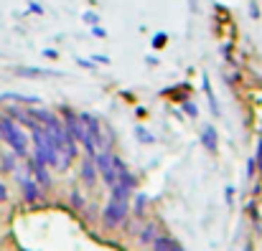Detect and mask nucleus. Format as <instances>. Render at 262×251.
<instances>
[{
    "mask_svg": "<svg viewBox=\"0 0 262 251\" xmlns=\"http://www.w3.org/2000/svg\"><path fill=\"white\" fill-rule=\"evenodd\" d=\"M28 170H31V178L41 185V188H49L51 185V178H49V172H46V163H41V160H31L28 163Z\"/></svg>",
    "mask_w": 262,
    "mask_h": 251,
    "instance_id": "7ed1b4c3",
    "label": "nucleus"
},
{
    "mask_svg": "<svg viewBox=\"0 0 262 251\" xmlns=\"http://www.w3.org/2000/svg\"><path fill=\"white\" fill-rule=\"evenodd\" d=\"M20 185H23V195H26L28 203H36V200L41 198V193H38V183H36L33 178H23Z\"/></svg>",
    "mask_w": 262,
    "mask_h": 251,
    "instance_id": "39448f33",
    "label": "nucleus"
},
{
    "mask_svg": "<svg viewBox=\"0 0 262 251\" xmlns=\"http://www.w3.org/2000/svg\"><path fill=\"white\" fill-rule=\"evenodd\" d=\"M0 137L10 145L13 155H18V158H26L28 155V140H26L20 124L13 117H0Z\"/></svg>",
    "mask_w": 262,
    "mask_h": 251,
    "instance_id": "f257e3e1",
    "label": "nucleus"
},
{
    "mask_svg": "<svg viewBox=\"0 0 262 251\" xmlns=\"http://www.w3.org/2000/svg\"><path fill=\"white\" fill-rule=\"evenodd\" d=\"M257 165H262V140H260V153H257Z\"/></svg>",
    "mask_w": 262,
    "mask_h": 251,
    "instance_id": "ddd939ff",
    "label": "nucleus"
},
{
    "mask_svg": "<svg viewBox=\"0 0 262 251\" xmlns=\"http://www.w3.org/2000/svg\"><path fill=\"white\" fill-rule=\"evenodd\" d=\"M153 239H156V226L150 223V226H145V231H143L140 241H143V244H153Z\"/></svg>",
    "mask_w": 262,
    "mask_h": 251,
    "instance_id": "1a4fd4ad",
    "label": "nucleus"
},
{
    "mask_svg": "<svg viewBox=\"0 0 262 251\" xmlns=\"http://www.w3.org/2000/svg\"><path fill=\"white\" fill-rule=\"evenodd\" d=\"M5 198H8V190H5V185H3V183H0V203H3V200H5Z\"/></svg>",
    "mask_w": 262,
    "mask_h": 251,
    "instance_id": "f8f14e48",
    "label": "nucleus"
},
{
    "mask_svg": "<svg viewBox=\"0 0 262 251\" xmlns=\"http://www.w3.org/2000/svg\"><path fill=\"white\" fill-rule=\"evenodd\" d=\"M97 175H99V172H97V165H94V158L89 155L87 160L82 163V178H84L87 185H94V183H97Z\"/></svg>",
    "mask_w": 262,
    "mask_h": 251,
    "instance_id": "0eeeda50",
    "label": "nucleus"
},
{
    "mask_svg": "<svg viewBox=\"0 0 262 251\" xmlns=\"http://www.w3.org/2000/svg\"><path fill=\"white\" fill-rule=\"evenodd\" d=\"M64 130H67V132H69V135H72L77 142H82V140H84V135H87V132H84L82 119H79L77 114H72V112H67V124H64Z\"/></svg>",
    "mask_w": 262,
    "mask_h": 251,
    "instance_id": "20e7f679",
    "label": "nucleus"
},
{
    "mask_svg": "<svg viewBox=\"0 0 262 251\" xmlns=\"http://www.w3.org/2000/svg\"><path fill=\"white\" fill-rule=\"evenodd\" d=\"M150 246H153L156 251H183V249H181V244H178V241H173L171 236H156Z\"/></svg>",
    "mask_w": 262,
    "mask_h": 251,
    "instance_id": "423d86ee",
    "label": "nucleus"
},
{
    "mask_svg": "<svg viewBox=\"0 0 262 251\" xmlns=\"http://www.w3.org/2000/svg\"><path fill=\"white\" fill-rule=\"evenodd\" d=\"M125 216H127V200L110 198V203H107V208H104V213H102V218H104V226L115 229V226H120V223L125 221Z\"/></svg>",
    "mask_w": 262,
    "mask_h": 251,
    "instance_id": "f03ea898",
    "label": "nucleus"
},
{
    "mask_svg": "<svg viewBox=\"0 0 262 251\" xmlns=\"http://www.w3.org/2000/svg\"><path fill=\"white\" fill-rule=\"evenodd\" d=\"M3 170H8V172L15 170V158L13 155H3Z\"/></svg>",
    "mask_w": 262,
    "mask_h": 251,
    "instance_id": "9d476101",
    "label": "nucleus"
},
{
    "mask_svg": "<svg viewBox=\"0 0 262 251\" xmlns=\"http://www.w3.org/2000/svg\"><path fill=\"white\" fill-rule=\"evenodd\" d=\"M72 203H74L77 208H82V206H84V200H82V193H77V190H74V193H72Z\"/></svg>",
    "mask_w": 262,
    "mask_h": 251,
    "instance_id": "9b49d317",
    "label": "nucleus"
},
{
    "mask_svg": "<svg viewBox=\"0 0 262 251\" xmlns=\"http://www.w3.org/2000/svg\"><path fill=\"white\" fill-rule=\"evenodd\" d=\"M245 251H252V246H245Z\"/></svg>",
    "mask_w": 262,
    "mask_h": 251,
    "instance_id": "4468645a",
    "label": "nucleus"
},
{
    "mask_svg": "<svg viewBox=\"0 0 262 251\" xmlns=\"http://www.w3.org/2000/svg\"><path fill=\"white\" fill-rule=\"evenodd\" d=\"M201 140H204V145H206V150H216V130L214 127H206L204 130V135H201Z\"/></svg>",
    "mask_w": 262,
    "mask_h": 251,
    "instance_id": "6e6552de",
    "label": "nucleus"
}]
</instances>
